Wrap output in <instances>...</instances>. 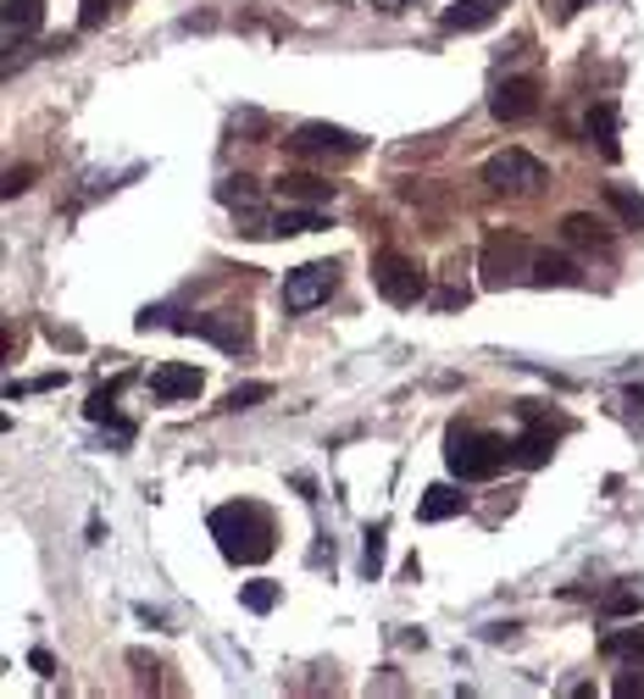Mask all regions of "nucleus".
Listing matches in <instances>:
<instances>
[{
  "instance_id": "f257e3e1",
  "label": "nucleus",
  "mask_w": 644,
  "mask_h": 699,
  "mask_svg": "<svg viewBox=\"0 0 644 699\" xmlns=\"http://www.w3.org/2000/svg\"><path fill=\"white\" fill-rule=\"evenodd\" d=\"M211 539H217L222 561H233V566H256V561L272 555V517H267L256 500L217 505V511H211Z\"/></svg>"
},
{
  "instance_id": "f03ea898",
  "label": "nucleus",
  "mask_w": 644,
  "mask_h": 699,
  "mask_svg": "<svg viewBox=\"0 0 644 699\" xmlns=\"http://www.w3.org/2000/svg\"><path fill=\"white\" fill-rule=\"evenodd\" d=\"M506 461H511V445H506L500 434L472 428V422H450V434H445V467H450L461 483H484V478H495Z\"/></svg>"
},
{
  "instance_id": "7ed1b4c3",
  "label": "nucleus",
  "mask_w": 644,
  "mask_h": 699,
  "mask_svg": "<svg viewBox=\"0 0 644 699\" xmlns=\"http://www.w3.org/2000/svg\"><path fill=\"white\" fill-rule=\"evenodd\" d=\"M528 267H533V244L522 233H506L495 228L478 250V272H484V289H506V283H528Z\"/></svg>"
},
{
  "instance_id": "20e7f679",
  "label": "nucleus",
  "mask_w": 644,
  "mask_h": 699,
  "mask_svg": "<svg viewBox=\"0 0 644 699\" xmlns=\"http://www.w3.org/2000/svg\"><path fill=\"white\" fill-rule=\"evenodd\" d=\"M373 283H378V294L389 305H417L428 294V272L412 255H401V250H378L373 255Z\"/></svg>"
},
{
  "instance_id": "39448f33",
  "label": "nucleus",
  "mask_w": 644,
  "mask_h": 699,
  "mask_svg": "<svg viewBox=\"0 0 644 699\" xmlns=\"http://www.w3.org/2000/svg\"><path fill=\"white\" fill-rule=\"evenodd\" d=\"M484 184H489L495 195H533V189L544 184V161L511 145V150L489 156V167H484Z\"/></svg>"
},
{
  "instance_id": "423d86ee",
  "label": "nucleus",
  "mask_w": 644,
  "mask_h": 699,
  "mask_svg": "<svg viewBox=\"0 0 644 699\" xmlns=\"http://www.w3.org/2000/svg\"><path fill=\"white\" fill-rule=\"evenodd\" d=\"M340 289V267L334 261H305V267H294L289 278H283V305L289 311H311V305H322Z\"/></svg>"
},
{
  "instance_id": "0eeeda50",
  "label": "nucleus",
  "mask_w": 644,
  "mask_h": 699,
  "mask_svg": "<svg viewBox=\"0 0 644 699\" xmlns=\"http://www.w3.org/2000/svg\"><path fill=\"white\" fill-rule=\"evenodd\" d=\"M294 156H362L367 139L351 134V128H334V123H300L289 139H283Z\"/></svg>"
},
{
  "instance_id": "6e6552de",
  "label": "nucleus",
  "mask_w": 644,
  "mask_h": 699,
  "mask_svg": "<svg viewBox=\"0 0 644 699\" xmlns=\"http://www.w3.org/2000/svg\"><path fill=\"white\" fill-rule=\"evenodd\" d=\"M178 333H195V338H211L217 349H228V356H239V349H250V327L233 316V311H206V316H189V322H173Z\"/></svg>"
},
{
  "instance_id": "1a4fd4ad",
  "label": "nucleus",
  "mask_w": 644,
  "mask_h": 699,
  "mask_svg": "<svg viewBox=\"0 0 644 699\" xmlns=\"http://www.w3.org/2000/svg\"><path fill=\"white\" fill-rule=\"evenodd\" d=\"M489 112H495L500 123H528V117L539 112V84H533V79H506V84L489 95Z\"/></svg>"
},
{
  "instance_id": "9d476101",
  "label": "nucleus",
  "mask_w": 644,
  "mask_h": 699,
  "mask_svg": "<svg viewBox=\"0 0 644 699\" xmlns=\"http://www.w3.org/2000/svg\"><path fill=\"white\" fill-rule=\"evenodd\" d=\"M528 283H533V289H583V272H578V261H567V255H550V250H533V267H528Z\"/></svg>"
},
{
  "instance_id": "9b49d317",
  "label": "nucleus",
  "mask_w": 644,
  "mask_h": 699,
  "mask_svg": "<svg viewBox=\"0 0 644 699\" xmlns=\"http://www.w3.org/2000/svg\"><path fill=\"white\" fill-rule=\"evenodd\" d=\"M200 389H206V378H200L195 367H156V373H150V395L167 400V406H173V400H195Z\"/></svg>"
},
{
  "instance_id": "f8f14e48",
  "label": "nucleus",
  "mask_w": 644,
  "mask_h": 699,
  "mask_svg": "<svg viewBox=\"0 0 644 699\" xmlns=\"http://www.w3.org/2000/svg\"><path fill=\"white\" fill-rule=\"evenodd\" d=\"M506 0H456V7H445V29L456 34H472V29H489L500 18Z\"/></svg>"
},
{
  "instance_id": "ddd939ff",
  "label": "nucleus",
  "mask_w": 644,
  "mask_h": 699,
  "mask_svg": "<svg viewBox=\"0 0 644 699\" xmlns=\"http://www.w3.org/2000/svg\"><path fill=\"white\" fill-rule=\"evenodd\" d=\"M583 134H589V145H600V156H605V161H616V156H622V145H616V106H611V101L589 106Z\"/></svg>"
},
{
  "instance_id": "4468645a",
  "label": "nucleus",
  "mask_w": 644,
  "mask_h": 699,
  "mask_svg": "<svg viewBox=\"0 0 644 699\" xmlns=\"http://www.w3.org/2000/svg\"><path fill=\"white\" fill-rule=\"evenodd\" d=\"M550 456H555V428H544V422H533V428L511 445V461H517V467H544Z\"/></svg>"
},
{
  "instance_id": "2eb2a0df",
  "label": "nucleus",
  "mask_w": 644,
  "mask_h": 699,
  "mask_svg": "<svg viewBox=\"0 0 644 699\" xmlns=\"http://www.w3.org/2000/svg\"><path fill=\"white\" fill-rule=\"evenodd\" d=\"M467 511V494H456L450 483H434V489H423V500H417V517L423 522H450V517H461Z\"/></svg>"
},
{
  "instance_id": "dca6fc26",
  "label": "nucleus",
  "mask_w": 644,
  "mask_h": 699,
  "mask_svg": "<svg viewBox=\"0 0 644 699\" xmlns=\"http://www.w3.org/2000/svg\"><path fill=\"white\" fill-rule=\"evenodd\" d=\"M40 23H45V0H7V45L40 34Z\"/></svg>"
},
{
  "instance_id": "f3484780",
  "label": "nucleus",
  "mask_w": 644,
  "mask_h": 699,
  "mask_svg": "<svg viewBox=\"0 0 644 699\" xmlns=\"http://www.w3.org/2000/svg\"><path fill=\"white\" fill-rule=\"evenodd\" d=\"M316 228H329V211L322 206H283V211H272V233L283 239V233H316Z\"/></svg>"
},
{
  "instance_id": "a211bd4d",
  "label": "nucleus",
  "mask_w": 644,
  "mask_h": 699,
  "mask_svg": "<svg viewBox=\"0 0 644 699\" xmlns=\"http://www.w3.org/2000/svg\"><path fill=\"white\" fill-rule=\"evenodd\" d=\"M561 239H567V244H583V250H589V244H594V250H600V244H611L605 222H594L589 211H572V217H561Z\"/></svg>"
},
{
  "instance_id": "6ab92c4d",
  "label": "nucleus",
  "mask_w": 644,
  "mask_h": 699,
  "mask_svg": "<svg viewBox=\"0 0 644 699\" xmlns=\"http://www.w3.org/2000/svg\"><path fill=\"white\" fill-rule=\"evenodd\" d=\"M605 206L627 222V228H644V195L627 189V184H605Z\"/></svg>"
},
{
  "instance_id": "aec40b11",
  "label": "nucleus",
  "mask_w": 644,
  "mask_h": 699,
  "mask_svg": "<svg viewBox=\"0 0 644 699\" xmlns=\"http://www.w3.org/2000/svg\"><path fill=\"white\" fill-rule=\"evenodd\" d=\"M278 189H283L289 200H334V184H322V178H311V173H289V178H278Z\"/></svg>"
},
{
  "instance_id": "412c9836",
  "label": "nucleus",
  "mask_w": 644,
  "mask_h": 699,
  "mask_svg": "<svg viewBox=\"0 0 644 699\" xmlns=\"http://www.w3.org/2000/svg\"><path fill=\"white\" fill-rule=\"evenodd\" d=\"M600 655H605V660H616V655H644V627L605 633V638H600Z\"/></svg>"
},
{
  "instance_id": "4be33fe9",
  "label": "nucleus",
  "mask_w": 644,
  "mask_h": 699,
  "mask_svg": "<svg viewBox=\"0 0 644 699\" xmlns=\"http://www.w3.org/2000/svg\"><path fill=\"white\" fill-rule=\"evenodd\" d=\"M278 594H283V588H278V583H267V577H256V583H245V588H239L245 611H256V616H267V611L278 605Z\"/></svg>"
},
{
  "instance_id": "5701e85b",
  "label": "nucleus",
  "mask_w": 644,
  "mask_h": 699,
  "mask_svg": "<svg viewBox=\"0 0 644 699\" xmlns=\"http://www.w3.org/2000/svg\"><path fill=\"white\" fill-rule=\"evenodd\" d=\"M256 400H272V384H239V389H233L222 406H228V411H250Z\"/></svg>"
},
{
  "instance_id": "b1692460",
  "label": "nucleus",
  "mask_w": 644,
  "mask_h": 699,
  "mask_svg": "<svg viewBox=\"0 0 644 699\" xmlns=\"http://www.w3.org/2000/svg\"><path fill=\"white\" fill-rule=\"evenodd\" d=\"M362 572H367V577H378V572H384V522H378V528H367V550H362Z\"/></svg>"
},
{
  "instance_id": "393cba45",
  "label": "nucleus",
  "mask_w": 644,
  "mask_h": 699,
  "mask_svg": "<svg viewBox=\"0 0 644 699\" xmlns=\"http://www.w3.org/2000/svg\"><path fill=\"white\" fill-rule=\"evenodd\" d=\"M600 611H605V616H638V588H611V594L600 599Z\"/></svg>"
},
{
  "instance_id": "a878e982",
  "label": "nucleus",
  "mask_w": 644,
  "mask_h": 699,
  "mask_svg": "<svg viewBox=\"0 0 644 699\" xmlns=\"http://www.w3.org/2000/svg\"><path fill=\"white\" fill-rule=\"evenodd\" d=\"M217 200H228V206H256V184H250V178H222Z\"/></svg>"
},
{
  "instance_id": "bb28decb",
  "label": "nucleus",
  "mask_w": 644,
  "mask_h": 699,
  "mask_svg": "<svg viewBox=\"0 0 644 699\" xmlns=\"http://www.w3.org/2000/svg\"><path fill=\"white\" fill-rule=\"evenodd\" d=\"M29 666H34L40 677H56V655H51V649H29Z\"/></svg>"
},
{
  "instance_id": "cd10ccee",
  "label": "nucleus",
  "mask_w": 644,
  "mask_h": 699,
  "mask_svg": "<svg viewBox=\"0 0 644 699\" xmlns=\"http://www.w3.org/2000/svg\"><path fill=\"white\" fill-rule=\"evenodd\" d=\"M434 305H439V311H456V305H467V289H439Z\"/></svg>"
},
{
  "instance_id": "c85d7f7f",
  "label": "nucleus",
  "mask_w": 644,
  "mask_h": 699,
  "mask_svg": "<svg viewBox=\"0 0 644 699\" xmlns=\"http://www.w3.org/2000/svg\"><path fill=\"white\" fill-rule=\"evenodd\" d=\"M45 333H51V344H62V349H79V344H84L73 327H45Z\"/></svg>"
},
{
  "instance_id": "c756f323",
  "label": "nucleus",
  "mask_w": 644,
  "mask_h": 699,
  "mask_svg": "<svg viewBox=\"0 0 644 699\" xmlns=\"http://www.w3.org/2000/svg\"><path fill=\"white\" fill-rule=\"evenodd\" d=\"M23 189H29V167H23V173H7V200L23 195Z\"/></svg>"
},
{
  "instance_id": "7c9ffc66",
  "label": "nucleus",
  "mask_w": 644,
  "mask_h": 699,
  "mask_svg": "<svg viewBox=\"0 0 644 699\" xmlns=\"http://www.w3.org/2000/svg\"><path fill=\"white\" fill-rule=\"evenodd\" d=\"M616 693H622V699H633V693H644V677H622V682H616Z\"/></svg>"
},
{
  "instance_id": "2f4dec72",
  "label": "nucleus",
  "mask_w": 644,
  "mask_h": 699,
  "mask_svg": "<svg viewBox=\"0 0 644 699\" xmlns=\"http://www.w3.org/2000/svg\"><path fill=\"white\" fill-rule=\"evenodd\" d=\"M373 7H378V12H389V18H395V12H406V7H417V0H373Z\"/></svg>"
}]
</instances>
